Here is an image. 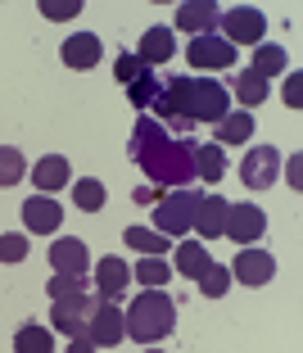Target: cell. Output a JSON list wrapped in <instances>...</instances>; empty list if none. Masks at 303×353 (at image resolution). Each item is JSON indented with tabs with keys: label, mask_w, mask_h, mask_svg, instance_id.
Returning a JSON list of instances; mask_svg holds the SVG:
<instances>
[{
	"label": "cell",
	"mask_w": 303,
	"mask_h": 353,
	"mask_svg": "<svg viewBox=\"0 0 303 353\" xmlns=\"http://www.w3.org/2000/svg\"><path fill=\"white\" fill-rule=\"evenodd\" d=\"M132 159L140 163V172L167 190H186L195 181V159H190V141L167 136L158 118H140L132 132Z\"/></svg>",
	"instance_id": "obj_1"
},
{
	"label": "cell",
	"mask_w": 303,
	"mask_h": 353,
	"mask_svg": "<svg viewBox=\"0 0 303 353\" xmlns=\"http://www.w3.org/2000/svg\"><path fill=\"white\" fill-rule=\"evenodd\" d=\"M149 109L158 118H177V123H222L231 114V100L218 77L190 73V77H163Z\"/></svg>",
	"instance_id": "obj_2"
},
{
	"label": "cell",
	"mask_w": 303,
	"mask_h": 353,
	"mask_svg": "<svg viewBox=\"0 0 303 353\" xmlns=\"http://www.w3.org/2000/svg\"><path fill=\"white\" fill-rule=\"evenodd\" d=\"M172 326H177V303L163 290H140L123 312V331L136 344H158L163 335H172Z\"/></svg>",
	"instance_id": "obj_3"
},
{
	"label": "cell",
	"mask_w": 303,
	"mask_h": 353,
	"mask_svg": "<svg viewBox=\"0 0 303 353\" xmlns=\"http://www.w3.org/2000/svg\"><path fill=\"white\" fill-rule=\"evenodd\" d=\"M199 199H204V195L190 190V186L186 190H167V195L154 204V231L167 236V240L181 236V231H190V227H195V213H199Z\"/></svg>",
	"instance_id": "obj_4"
},
{
	"label": "cell",
	"mask_w": 303,
	"mask_h": 353,
	"mask_svg": "<svg viewBox=\"0 0 303 353\" xmlns=\"http://www.w3.org/2000/svg\"><path fill=\"white\" fill-rule=\"evenodd\" d=\"M100 294H91V290H82V294H68V299H54V308H50V322H54V331H63L68 340L73 335H86V322L95 317V308H100Z\"/></svg>",
	"instance_id": "obj_5"
},
{
	"label": "cell",
	"mask_w": 303,
	"mask_h": 353,
	"mask_svg": "<svg viewBox=\"0 0 303 353\" xmlns=\"http://www.w3.org/2000/svg\"><path fill=\"white\" fill-rule=\"evenodd\" d=\"M227 37L222 41L227 46H262V32H267V19H262V10H249V5H236V10L222 14L218 23Z\"/></svg>",
	"instance_id": "obj_6"
},
{
	"label": "cell",
	"mask_w": 303,
	"mask_h": 353,
	"mask_svg": "<svg viewBox=\"0 0 303 353\" xmlns=\"http://www.w3.org/2000/svg\"><path fill=\"white\" fill-rule=\"evenodd\" d=\"M276 176H281V150L276 145H249V154H244V163H240L244 186L267 190V186H276Z\"/></svg>",
	"instance_id": "obj_7"
},
{
	"label": "cell",
	"mask_w": 303,
	"mask_h": 353,
	"mask_svg": "<svg viewBox=\"0 0 303 353\" xmlns=\"http://www.w3.org/2000/svg\"><path fill=\"white\" fill-rule=\"evenodd\" d=\"M262 231H267V213H262L258 204H231L227 208V227H222V236H231L236 245H244L249 250L253 240H262Z\"/></svg>",
	"instance_id": "obj_8"
},
{
	"label": "cell",
	"mask_w": 303,
	"mask_h": 353,
	"mask_svg": "<svg viewBox=\"0 0 303 353\" xmlns=\"http://www.w3.org/2000/svg\"><path fill=\"white\" fill-rule=\"evenodd\" d=\"M186 59H190V68H199V77H209V73H218V68H231L236 63V46H227L222 37H195L190 41V50H186Z\"/></svg>",
	"instance_id": "obj_9"
},
{
	"label": "cell",
	"mask_w": 303,
	"mask_h": 353,
	"mask_svg": "<svg viewBox=\"0 0 303 353\" xmlns=\"http://www.w3.org/2000/svg\"><path fill=\"white\" fill-rule=\"evenodd\" d=\"M231 276L240 281V285H267L276 276V259L267 250H240L236 263H231Z\"/></svg>",
	"instance_id": "obj_10"
},
{
	"label": "cell",
	"mask_w": 303,
	"mask_h": 353,
	"mask_svg": "<svg viewBox=\"0 0 303 353\" xmlns=\"http://www.w3.org/2000/svg\"><path fill=\"white\" fill-rule=\"evenodd\" d=\"M50 268H54V276H82L91 268V254H86V245L77 236H59L50 245Z\"/></svg>",
	"instance_id": "obj_11"
},
{
	"label": "cell",
	"mask_w": 303,
	"mask_h": 353,
	"mask_svg": "<svg viewBox=\"0 0 303 353\" xmlns=\"http://www.w3.org/2000/svg\"><path fill=\"white\" fill-rule=\"evenodd\" d=\"M86 340H91L95 349H114L118 340H127V331H123V312H118L114 303H100V308H95V317L86 322Z\"/></svg>",
	"instance_id": "obj_12"
},
{
	"label": "cell",
	"mask_w": 303,
	"mask_h": 353,
	"mask_svg": "<svg viewBox=\"0 0 303 353\" xmlns=\"http://www.w3.org/2000/svg\"><path fill=\"white\" fill-rule=\"evenodd\" d=\"M59 54H63V63H68V68L86 73V68H95V63H100L105 46H100V37H95V32H68V41H63Z\"/></svg>",
	"instance_id": "obj_13"
},
{
	"label": "cell",
	"mask_w": 303,
	"mask_h": 353,
	"mask_svg": "<svg viewBox=\"0 0 303 353\" xmlns=\"http://www.w3.org/2000/svg\"><path fill=\"white\" fill-rule=\"evenodd\" d=\"M218 23H222V10L213 5V0H186V5H177V28H181V32L209 37Z\"/></svg>",
	"instance_id": "obj_14"
},
{
	"label": "cell",
	"mask_w": 303,
	"mask_h": 353,
	"mask_svg": "<svg viewBox=\"0 0 303 353\" xmlns=\"http://www.w3.org/2000/svg\"><path fill=\"white\" fill-rule=\"evenodd\" d=\"M132 54H136L145 68H158V63H167L177 54V37H172V28H149V32H140V46Z\"/></svg>",
	"instance_id": "obj_15"
},
{
	"label": "cell",
	"mask_w": 303,
	"mask_h": 353,
	"mask_svg": "<svg viewBox=\"0 0 303 353\" xmlns=\"http://www.w3.org/2000/svg\"><path fill=\"white\" fill-rule=\"evenodd\" d=\"M23 222H28L32 236H54V231H59V222H63V208L54 204L50 195H36V199H28V204H23Z\"/></svg>",
	"instance_id": "obj_16"
},
{
	"label": "cell",
	"mask_w": 303,
	"mask_h": 353,
	"mask_svg": "<svg viewBox=\"0 0 303 353\" xmlns=\"http://www.w3.org/2000/svg\"><path fill=\"white\" fill-rule=\"evenodd\" d=\"M127 285H132V268H127L123 259H105L100 268H95V294H100L105 303L118 299Z\"/></svg>",
	"instance_id": "obj_17"
},
{
	"label": "cell",
	"mask_w": 303,
	"mask_h": 353,
	"mask_svg": "<svg viewBox=\"0 0 303 353\" xmlns=\"http://www.w3.org/2000/svg\"><path fill=\"white\" fill-rule=\"evenodd\" d=\"M68 159L63 154H45V159H36L32 163V181H36V190H45V195H54V190H63L68 186Z\"/></svg>",
	"instance_id": "obj_18"
},
{
	"label": "cell",
	"mask_w": 303,
	"mask_h": 353,
	"mask_svg": "<svg viewBox=\"0 0 303 353\" xmlns=\"http://www.w3.org/2000/svg\"><path fill=\"white\" fill-rule=\"evenodd\" d=\"M227 208L231 204L222 195H204V199H199V213H195V231L204 240H218L222 227H227Z\"/></svg>",
	"instance_id": "obj_19"
},
{
	"label": "cell",
	"mask_w": 303,
	"mask_h": 353,
	"mask_svg": "<svg viewBox=\"0 0 303 353\" xmlns=\"http://www.w3.org/2000/svg\"><path fill=\"white\" fill-rule=\"evenodd\" d=\"M209 268H213V254L204 250L199 240H181V245H177V272H181V276L199 281Z\"/></svg>",
	"instance_id": "obj_20"
},
{
	"label": "cell",
	"mask_w": 303,
	"mask_h": 353,
	"mask_svg": "<svg viewBox=\"0 0 303 353\" xmlns=\"http://www.w3.org/2000/svg\"><path fill=\"white\" fill-rule=\"evenodd\" d=\"M249 136H253V114L249 109H231V114L218 123V141L222 145H249Z\"/></svg>",
	"instance_id": "obj_21"
},
{
	"label": "cell",
	"mask_w": 303,
	"mask_h": 353,
	"mask_svg": "<svg viewBox=\"0 0 303 353\" xmlns=\"http://www.w3.org/2000/svg\"><path fill=\"white\" fill-rule=\"evenodd\" d=\"M190 159H195V176H204V181H222V172H227L222 145H190Z\"/></svg>",
	"instance_id": "obj_22"
},
{
	"label": "cell",
	"mask_w": 303,
	"mask_h": 353,
	"mask_svg": "<svg viewBox=\"0 0 303 353\" xmlns=\"http://www.w3.org/2000/svg\"><path fill=\"white\" fill-rule=\"evenodd\" d=\"M253 73L267 82V77H276V73H285L290 68V59H285V46H272V41H262L258 50H253V63H249Z\"/></svg>",
	"instance_id": "obj_23"
},
{
	"label": "cell",
	"mask_w": 303,
	"mask_h": 353,
	"mask_svg": "<svg viewBox=\"0 0 303 353\" xmlns=\"http://www.w3.org/2000/svg\"><path fill=\"white\" fill-rule=\"evenodd\" d=\"M123 240H127V250H145V259H163V250H172V240H167V236L145 231V227H127Z\"/></svg>",
	"instance_id": "obj_24"
},
{
	"label": "cell",
	"mask_w": 303,
	"mask_h": 353,
	"mask_svg": "<svg viewBox=\"0 0 303 353\" xmlns=\"http://www.w3.org/2000/svg\"><path fill=\"white\" fill-rule=\"evenodd\" d=\"M14 353H54V335L45 331V326H19V335H14Z\"/></svg>",
	"instance_id": "obj_25"
},
{
	"label": "cell",
	"mask_w": 303,
	"mask_h": 353,
	"mask_svg": "<svg viewBox=\"0 0 303 353\" xmlns=\"http://www.w3.org/2000/svg\"><path fill=\"white\" fill-rule=\"evenodd\" d=\"M105 181H95V176H82V181H73V204L82 208V213H100L105 208Z\"/></svg>",
	"instance_id": "obj_26"
},
{
	"label": "cell",
	"mask_w": 303,
	"mask_h": 353,
	"mask_svg": "<svg viewBox=\"0 0 303 353\" xmlns=\"http://www.w3.org/2000/svg\"><path fill=\"white\" fill-rule=\"evenodd\" d=\"M28 176V159H23L19 145H0V186H14Z\"/></svg>",
	"instance_id": "obj_27"
},
{
	"label": "cell",
	"mask_w": 303,
	"mask_h": 353,
	"mask_svg": "<svg viewBox=\"0 0 303 353\" xmlns=\"http://www.w3.org/2000/svg\"><path fill=\"white\" fill-rule=\"evenodd\" d=\"M132 276L145 285V290H158V285H167V276H172V268H167L163 259H140L136 268H132Z\"/></svg>",
	"instance_id": "obj_28"
},
{
	"label": "cell",
	"mask_w": 303,
	"mask_h": 353,
	"mask_svg": "<svg viewBox=\"0 0 303 353\" xmlns=\"http://www.w3.org/2000/svg\"><path fill=\"white\" fill-rule=\"evenodd\" d=\"M158 82H163V77H158L154 68H145V73H140L136 82L127 86V95H132V104H136V109H149V104H154V95H158Z\"/></svg>",
	"instance_id": "obj_29"
},
{
	"label": "cell",
	"mask_w": 303,
	"mask_h": 353,
	"mask_svg": "<svg viewBox=\"0 0 303 353\" xmlns=\"http://www.w3.org/2000/svg\"><path fill=\"white\" fill-rule=\"evenodd\" d=\"M236 95H240V104H249V114H253V104H262V100H267V82H262V77L249 68V73H240V77H236Z\"/></svg>",
	"instance_id": "obj_30"
},
{
	"label": "cell",
	"mask_w": 303,
	"mask_h": 353,
	"mask_svg": "<svg viewBox=\"0 0 303 353\" xmlns=\"http://www.w3.org/2000/svg\"><path fill=\"white\" fill-rule=\"evenodd\" d=\"M199 290L209 294V299H222V294L231 290V272H227V268H218V263H213V268L204 272V276H199Z\"/></svg>",
	"instance_id": "obj_31"
},
{
	"label": "cell",
	"mask_w": 303,
	"mask_h": 353,
	"mask_svg": "<svg viewBox=\"0 0 303 353\" xmlns=\"http://www.w3.org/2000/svg\"><path fill=\"white\" fill-rule=\"evenodd\" d=\"M28 259V236L10 231V236H0V263H23Z\"/></svg>",
	"instance_id": "obj_32"
},
{
	"label": "cell",
	"mask_w": 303,
	"mask_h": 353,
	"mask_svg": "<svg viewBox=\"0 0 303 353\" xmlns=\"http://www.w3.org/2000/svg\"><path fill=\"white\" fill-rule=\"evenodd\" d=\"M41 14L45 19H77V14H82V0H68V5H63V0H41Z\"/></svg>",
	"instance_id": "obj_33"
},
{
	"label": "cell",
	"mask_w": 303,
	"mask_h": 353,
	"mask_svg": "<svg viewBox=\"0 0 303 353\" xmlns=\"http://www.w3.org/2000/svg\"><path fill=\"white\" fill-rule=\"evenodd\" d=\"M86 281L82 276H50V299H68V294H82Z\"/></svg>",
	"instance_id": "obj_34"
},
{
	"label": "cell",
	"mask_w": 303,
	"mask_h": 353,
	"mask_svg": "<svg viewBox=\"0 0 303 353\" xmlns=\"http://www.w3.org/2000/svg\"><path fill=\"white\" fill-rule=\"evenodd\" d=\"M114 73H118V82H123V86H132L140 73H145V63H140L136 54H118V68H114Z\"/></svg>",
	"instance_id": "obj_35"
},
{
	"label": "cell",
	"mask_w": 303,
	"mask_h": 353,
	"mask_svg": "<svg viewBox=\"0 0 303 353\" xmlns=\"http://www.w3.org/2000/svg\"><path fill=\"white\" fill-rule=\"evenodd\" d=\"M299 95H303V77L299 73H290V77H285V104H290V109H299Z\"/></svg>",
	"instance_id": "obj_36"
},
{
	"label": "cell",
	"mask_w": 303,
	"mask_h": 353,
	"mask_svg": "<svg viewBox=\"0 0 303 353\" xmlns=\"http://www.w3.org/2000/svg\"><path fill=\"white\" fill-rule=\"evenodd\" d=\"M68 353H95V344L86 340V335H73V340H68Z\"/></svg>",
	"instance_id": "obj_37"
},
{
	"label": "cell",
	"mask_w": 303,
	"mask_h": 353,
	"mask_svg": "<svg viewBox=\"0 0 303 353\" xmlns=\"http://www.w3.org/2000/svg\"><path fill=\"white\" fill-rule=\"evenodd\" d=\"M145 353H163V349H145Z\"/></svg>",
	"instance_id": "obj_38"
}]
</instances>
